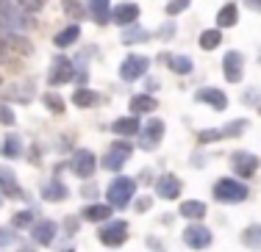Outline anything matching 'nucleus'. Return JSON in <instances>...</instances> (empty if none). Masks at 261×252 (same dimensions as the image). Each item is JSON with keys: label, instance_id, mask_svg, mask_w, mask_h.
I'll use <instances>...</instances> for the list:
<instances>
[{"label": "nucleus", "instance_id": "obj_19", "mask_svg": "<svg viewBox=\"0 0 261 252\" xmlns=\"http://www.w3.org/2000/svg\"><path fill=\"white\" fill-rule=\"evenodd\" d=\"M150 39V30H145L139 22H130V25L122 28V45H139V42Z\"/></svg>", "mask_w": 261, "mask_h": 252}, {"label": "nucleus", "instance_id": "obj_28", "mask_svg": "<svg viewBox=\"0 0 261 252\" xmlns=\"http://www.w3.org/2000/svg\"><path fill=\"white\" fill-rule=\"evenodd\" d=\"M0 152H3L6 158H20L22 155V139L17 136V133H9L3 141V147H0Z\"/></svg>", "mask_w": 261, "mask_h": 252}, {"label": "nucleus", "instance_id": "obj_41", "mask_svg": "<svg viewBox=\"0 0 261 252\" xmlns=\"http://www.w3.org/2000/svg\"><path fill=\"white\" fill-rule=\"evenodd\" d=\"M6 42H11V45H14V47H20L22 53H31V45H28L25 39H22L20 34H9V39H6Z\"/></svg>", "mask_w": 261, "mask_h": 252}, {"label": "nucleus", "instance_id": "obj_47", "mask_svg": "<svg viewBox=\"0 0 261 252\" xmlns=\"http://www.w3.org/2000/svg\"><path fill=\"white\" fill-rule=\"evenodd\" d=\"M81 194H84V197H95L97 188H95V186H84V192H81Z\"/></svg>", "mask_w": 261, "mask_h": 252}, {"label": "nucleus", "instance_id": "obj_37", "mask_svg": "<svg viewBox=\"0 0 261 252\" xmlns=\"http://www.w3.org/2000/svg\"><path fill=\"white\" fill-rule=\"evenodd\" d=\"M17 122V116H14V111H11L6 103H0V125H6V128H11Z\"/></svg>", "mask_w": 261, "mask_h": 252}, {"label": "nucleus", "instance_id": "obj_50", "mask_svg": "<svg viewBox=\"0 0 261 252\" xmlns=\"http://www.w3.org/2000/svg\"><path fill=\"white\" fill-rule=\"evenodd\" d=\"M0 83H3V81H0Z\"/></svg>", "mask_w": 261, "mask_h": 252}, {"label": "nucleus", "instance_id": "obj_5", "mask_svg": "<svg viewBox=\"0 0 261 252\" xmlns=\"http://www.w3.org/2000/svg\"><path fill=\"white\" fill-rule=\"evenodd\" d=\"M130 150H134L130 141H114L103 155V167L109 172H120L122 167H125V161L130 158Z\"/></svg>", "mask_w": 261, "mask_h": 252}, {"label": "nucleus", "instance_id": "obj_49", "mask_svg": "<svg viewBox=\"0 0 261 252\" xmlns=\"http://www.w3.org/2000/svg\"><path fill=\"white\" fill-rule=\"evenodd\" d=\"M64 252H72V249H64Z\"/></svg>", "mask_w": 261, "mask_h": 252}, {"label": "nucleus", "instance_id": "obj_26", "mask_svg": "<svg viewBox=\"0 0 261 252\" xmlns=\"http://www.w3.org/2000/svg\"><path fill=\"white\" fill-rule=\"evenodd\" d=\"M72 103L81 106V108H92V106H97V103H100V94L81 86V89H75V94H72Z\"/></svg>", "mask_w": 261, "mask_h": 252}, {"label": "nucleus", "instance_id": "obj_6", "mask_svg": "<svg viewBox=\"0 0 261 252\" xmlns=\"http://www.w3.org/2000/svg\"><path fill=\"white\" fill-rule=\"evenodd\" d=\"M211 241H214V238H211V230H208V227H203L200 222L189 225L184 230V244L189 249H208Z\"/></svg>", "mask_w": 261, "mask_h": 252}, {"label": "nucleus", "instance_id": "obj_18", "mask_svg": "<svg viewBox=\"0 0 261 252\" xmlns=\"http://www.w3.org/2000/svg\"><path fill=\"white\" fill-rule=\"evenodd\" d=\"M0 194H6V197H22L20 183H17L14 172H11L9 167H0Z\"/></svg>", "mask_w": 261, "mask_h": 252}, {"label": "nucleus", "instance_id": "obj_14", "mask_svg": "<svg viewBox=\"0 0 261 252\" xmlns=\"http://www.w3.org/2000/svg\"><path fill=\"white\" fill-rule=\"evenodd\" d=\"M139 20V6L136 3H120L111 9V22H117V25H130V22Z\"/></svg>", "mask_w": 261, "mask_h": 252}, {"label": "nucleus", "instance_id": "obj_24", "mask_svg": "<svg viewBox=\"0 0 261 252\" xmlns=\"http://www.w3.org/2000/svg\"><path fill=\"white\" fill-rule=\"evenodd\" d=\"M159 103L153 100L150 94H136L130 97V114H153Z\"/></svg>", "mask_w": 261, "mask_h": 252}, {"label": "nucleus", "instance_id": "obj_8", "mask_svg": "<svg viewBox=\"0 0 261 252\" xmlns=\"http://www.w3.org/2000/svg\"><path fill=\"white\" fill-rule=\"evenodd\" d=\"M100 244H106V247H122L128 238V225L122 222V219H117V222H109L100 230Z\"/></svg>", "mask_w": 261, "mask_h": 252}, {"label": "nucleus", "instance_id": "obj_20", "mask_svg": "<svg viewBox=\"0 0 261 252\" xmlns=\"http://www.w3.org/2000/svg\"><path fill=\"white\" fill-rule=\"evenodd\" d=\"M67 186L61 180H50V183H45L42 186V200H47V202H61V200H67Z\"/></svg>", "mask_w": 261, "mask_h": 252}, {"label": "nucleus", "instance_id": "obj_15", "mask_svg": "<svg viewBox=\"0 0 261 252\" xmlns=\"http://www.w3.org/2000/svg\"><path fill=\"white\" fill-rule=\"evenodd\" d=\"M195 100L208 103L214 111H225V108H228V94H225V91H220V89H197Z\"/></svg>", "mask_w": 261, "mask_h": 252}, {"label": "nucleus", "instance_id": "obj_43", "mask_svg": "<svg viewBox=\"0 0 261 252\" xmlns=\"http://www.w3.org/2000/svg\"><path fill=\"white\" fill-rule=\"evenodd\" d=\"M150 208V197H142V200H136V211H147Z\"/></svg>", "mask_w": 261, "mask_h": 252}, {"label": "nucleus", "instance_id": "obj_3", "mask_svg": "<svg viewBox=\"0 0 261 252\" xmlns=\"http://www.w3.org/2000/svg\"><path fill=\"white\" fill-rule=\"evenodd\" d=\"M247 186L239 180H231V177H222V180L214 183V200L217 202H225V205H236V202H245L247 200Z\"/></svg>", "mask_w": 261, "mask_h": 252}, {"label": "nucleus", "instance_id": "obj_10", "mask_svg": "<svg viewBox=\"0 0 261 252\" xmlns=\"http://www.w3.org/2000/svg\"><path fill=\"white\" fill-rule=\"evenodd\" d=\"M161 139H164V122H161V119H150V122H147V125L139 131V144H142V150H153V147H156Z\"/></svg>", "mask_w": 261, "mask_h": 252}, {"label": "nucleus", "instance_id": "obj_38", "mask_svg": "<svg viewBox=\"0 0 261 252\" xmlns=\"http://www.w3.org/2000/svg\"><path fill=\"white\" fill-rule=\"evenodd\" d=\"M14 241H17V233L11 230V227H0V249H3V247H11Z\"/></svg>", "mask_w": 261, "mask_h": 252}, {"label": "nucleus", "instance_id": "obj_16", "mask_svg": "<svg viewBox=\"0 0 261 252\" xmlns=\"http://www.w3.org/2000/svg\"><path fill=\"white\" fill-rule=\"evenodd\" d=\"M156 194L161 200H175V197L181 194V180H178L175 175H161L156 180Z\"/></svg>", "mask_w": 261, "mask_h": 252}, {"label": "nucleus", "instance_id": "obj_29", "mask_svg": "<svg viewBox=\"0 0 261 252\" xmlns=\"http://www.w3.org/2000/svg\"><path fill=\"white\" fill-rule=\"evenodd\" d=\"M81 216H84L86 222H103V219L111 216V205H86Z\"/></svg>", "mask_w": 261, "mask_h": 252}, {"label": "nucleus", "instance_id": "obj_12", "mask_svg": "<svg viewBox=\"0 0 261 252\" xmlns=\"http://www.w3.org/2000/svg\"><path fill=\"white\" fill-rule=\"evenodd\" d=\"M95 167H97V158L92 150H78L75 158H72V172L78 177H92L95 175Z\"/></svg>", "mask_w": 261, "mask_h": 252}, {"label": "nucleus", "instance_id": "obj_2", "mask_svg": "<svg viewBox=\"0 0 261 252\" xmlns=\"http://www.w3.org/2000/svg\"><path fill=\"white\" fill-rule=\"evenodd\" d=\"M106 194H109V205L122 211V208L130 205V200L136 194V180H130V177H114Z\"/></svg>", "mask_w": 261, "mask_h": 252}, {"label": "nucleus", "instance_id": "obj_23", "mask_svg": "<svg viewBox=\"0 0 261 252\" xmlns=\"http://www.w3.org/2000/svg\"><path fill=\"white\" fill-rule=\"evenodd\" d=\"M78 36H81V28H78V25H67L64 30H59V34L53 36V45L59 47V50H64V47L75 45Z\"/></svg>", "mask_w": 261, "mask_h": 252}, {"label": "nucleus", "instance_id": "obj_1", "mask_svg": "<svg viewBox=\"0 0 261 252\" xmlns=\"http://www.w3.org/2000/svg\"><path fill=\"white\" fill-rule=\"evenodd\" d=\"M31 17L25 9L14 3V0H0V30L6 34H17V30H28Z\"/></svg>", "mask_w": 261, "mask_h": 252}, {"label": "nucleus", "instance_id": "obj_33", "mask_svg": "<svg viewBox=\"0 0 261 252\" xmlns=\"http://www.w3.org/2000/svg\"><path fill=\"white\" fill-rule=\"evenodd\" d=\"M61 9H64V14L75 17V20H84L86 9L81 6V0H61Z\"/></svg>", "mask_w": 261, "mask_h": 252}, {"label": "nucleus", "instance_id": "obj_31", "mask_svg": "<svg viewBox=\"0 0 261 252\" xmlns=\"http://www.w3.org/2000/svg\"><path fill=\"white\" fill-rule=\"evenodd\" d=\"M192 67H195V64H192L189 56H172L170 58V70L175 72V75H189Z\"/></svg>", "mask_w": 261, "mask_h": 252}, {"label": "nucleus", "instance_id": "obj_44", "mask_svg": "<svg viewBox=\"0 0 261 252\" xmlns=\"http://www.w3.org/2000/svg\"><path fill=\"white\" fill-rule=\"evenodd\" d=\"M245 6L250 11H258V14H261V0H245Z\"/></svg>", "mask_w": 261, "mask_h": 252}, {"label": "nucleus", "instance_id": "obj_7", "mask_svg": "<svg viewBox=\"0 0 261 252\" xmlns=\"http://www.w3.org/2000/svg\"><path fill=\"white\" fill-rule=\"evenodd\" d=\"M222 72H225L228 83H242L245 78V56L239 50H228L222 58Z\"/></svg>", "mask_w": 261, "mask_h": 252}, {"label": "nucleus", "instance_id": "obj_46", "mask_svg": "<svg viewBox=\"0 0 261 252\" xmlns=\"http://www.w3.org/2000/svg\"><path fill=\"white\" fill-rule=\"evenodd\" d=\"M6 58H9V50H6V42L0 39V64H3Z\"/></svg>", "mask_w": 261, "mask_h": 252}, {"label": "nucleus", "instance_id": "obj_35", "mask_svg": "<svg viewBox=\"0 0 261 252\" xmlns=\"http://www.w3.org/2000/svg\"><path fill=\"white\" fill-rule=\"evenodd\" d=\"M11 225L20 227V230H22V227H31V225H34V211H17L14 219H11Z\"/></svg>", "mask_w": 261, "mask_h": 252}, {"label": "nucleus", "instance_id": "obj_11", "mask_svg": "<svg viewBox=\"0 0 261 252\" xmlns=\"http://www.w3.org/2000/svg\"><path fill=\"white\" fill-rule=\"evenodd\" d=\"M231 167H233V172L239 177H253L256 175V169H258V158L253 155V152H233L231 155Z\"/></svg>", "mask_w": 261, "mask_h": 252}, {"label": "nucleus", "instance_id": "obj_9", "mask_svg": "<svg viewBox=\"0 0 261 252\" xmlns=\"http://www.w3.org/2000/svg\"><path fill=\"white\" fill-rule=\"evenodd\" d=\"M147 67H150V58H145V56H128L120 64V78H122V81H136V78H142L147 72Z\"/></svg>", "mask_w": 261, "mask_h": 252}, {"label": "nucleus", "instance_id": "obj_17", "mask_svg": "<svg viewBox=\"0 0 261 252\" xmlns=\"http://www.w3.org/2000/svg\"><path fill=\"white\" fill-rule=\"evenodd\" d=\"M109 131H114L117 136H139L142 125H139V119H136V114H130V116H120V119H114Z\"/></svg>", "mask_w": 261, "mask_h": 252}, {"label": "nucleus", "instance_id": "obj_42", "mask_svg": "<svg viewBox=\"0 0 261 252\" xmlns=\"http://www.w3.org/2000/svg\"><path fill=\"white\" fill-rule=\"evenodd\" d=\"M172 34H175V25H172V22H167V25L159 28V36H161V39H170Z\"/></svg>", "mask_w": 261, "mask_h": 252}, {"label": "nucleus", "instance_id": "obj_4", "mask_svg": "<svg viewBox=\"0 0 261 252\" xmlns=\"http://www.w3.org/2000/svg\"><path fill=\"white\" fill-rule=\"evenodd\" d=\"M72 78H75V61H70L67 56H56L50 61L47 83H50V86H61V83H70Z\"/></svg>", "mask_w": 261, "mask_h": 252}, {"label": "nucleus", "instance_id": "obj_36", "mask_svg": "<svg viewBox=\"0 0 261 252\" xmlns=\"http://www.w3.org/2000/svg\"><path fill=\"white\" fill-rule=\"evenodd\" d=\"M189 3H192V0H170V3H167V14H170V17L181 14V11L189 9Z\"/></svg>", "mask_w": 261, "mask_h": 252}, {"label": "nucleus", "instance_id": "obj_40", "mask_svg": "<svg viewBox=\"0 0 261 252\" xmlns=\"http://www.w3.org/2000/svg\"><path fill=\"white\" fill-rule=\"evenodd\" d=\"M14 3L20 6V9H25V11H39L47 0H14Z\"/></svg>", "mask_w": 261, "mask_h": 252}, {"label": "nucleus", "instance_id": "obj_13", "mask_svg": "<svg viewBox=\"0 0 261 252\" xmlns=\"http://www.w3.org/2000/svg\"><path fill=\"white\" fill-rule=\"evenodd\" d=\"M56 222L50 219H42V222H34V230H31V236H34V241L39 244V247H50L53 238H56Z\"/></svg>", "mask_w": 261, "mask_h": 252}, {"label": "nucleus", "instance_id": "obj_30", "mask_svg": "<svg viewBox=\"0 0 261 252\" xmlns=\"http://www.w3.org/2000/svg\"><path fill=\"white\" fill-rule=\"evenodd\" d=\"M222 42V28H208L200 34V47L203 50H214V47H220Z\"/></svg>", "mask_w": 261, "mask_h": 252}, {"label": "nucleus", "instance_id": "obj_22", "mask_svg": "<svg viewBox=\"0 0 261 252\" xmlns=\"http://www.w3.org/2000/svg\"><path fill=\"white\" fill-rule=\"evenodd\" d=\"M109 3L111 0H89V11H92L97 25H109V20H111V6Z\"/></svg>", "mask_w": 261, "mask_h": 252}, {"label": "nucleus", "instance_id": "obj_34", "mask_svg": "<svg viewBox=\"0 0 261 252\" xmlns=\"http://www.w3.org/2000/svg\"><path fill=\"white\" fill-rule=\"evenodd\" d=\"M42 100H45V106L50 108L53 114H64V100H61V97L56 94V91H47V94L42 97Z\"/></svg>", "mask_w": 261, "mask_h": 252}, {"label": "nucleus", "instance_id": "obj_27", "mask_svg": "<svg viewBox=\"0 0 261 252\" xmlns=\"http://www.w3.org/2000/svg\"><path fill=\"white\" fill-rule=\"evenodd\" d=\"M242 244H245L247 249H256L261 252V225H250L242 230Z\"/></svg>", "mask_w": 261, "mask_h": 252}, {"label": "nucleus", "instance_id": "obj_21", "mask_svg": "<svg viewBox=\"0 0 261 252\" xmlns=\"http://www.w3.org/2000/svg\"><path fill=\"white\" fill-rule=\"evenodd\" d=\"M181 213L184 219H192V222H200L203 216H206V202H200V200H186V202H181Z\"/></svg>", "mask_w": 261, "mask_h": 252}, {"label": "nucleus", "instance_id": "obj_32", "mask_svg": "<svg viewBox=\"0 0 261 252\" xmlns=\"http://www.w3.org/2000/svg\"><path fill=\"white\" fill-rule=\"evenodd\" d=\"M247 125H250L247 119H233V122H228V125L222 128V136H225V139H231V136H242V133L247 131Z\"/></svg>", "mask_w": 261, "mask_h": 252}, {"label": "nucleus", "instance_id": "obj_48", "mask_svg": "<svg viewBox=\"0 0 261 252\" xmlns=\"http://www.w3.org/2000/svg\"><path fill=\"white\" fill-rule=\"evenodd\" d=\"M258 61H261V53H258Z\"/></svg>", "mask_w": 261, "mask_h": 252}, {"label": "nucleus", "instance_id": "obj_45", "mask_svg": "<svg viewBox=\"0 0 261 252\" xmlns=\"http://www.w3.org/2000/svg\"><path fill=\"white\" fill-rule=\"evenodd\" d=\"M145 86H147V91H156L159 89V81H156V78H147Z\"/></svg>", "mask_w": 261, "mask_h": 252}, {"label": "nucleus", "instance_id": "obj_25", "mask_svg": "<svg viewBox=\"0 0 261 252\" xmlns=\"http://www.w3.org/2000/svg\"><path fill=\"white\" fill-rule=\"evenodd\" d=\"M236 20H239V9H236V3H225L220 9V14H217V28H233Z\"/></svg>", "mask_w": 261, "mask_h": 252}, {"label": "nucleus", "instance_id": "obj_39", "mask_svg": "<svg viewBox=\"0 0 261 252\" xmlns=\"http://www.w3.org/2000/svg\"><path fill=\"white\" fill-rule=\"evenodd\" d=\"M220 139H225V136H222V131H200V133H197V141H200V144H208V141H220Z\"/></svg>", "mask_w": 261, "mask_h": 252}]
</instances>
